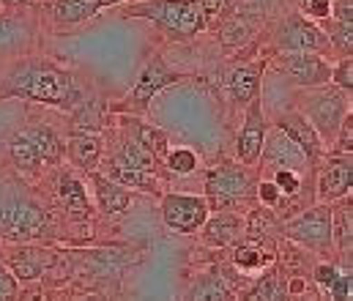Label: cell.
<instances>
[{
    "label": "cell",
    "mask_w": 353,
    "mask_h": 301,
    "mask_svg": "<svg viewBox=\"0 0 353 301\" xmlns=\"http://www.w3.org/2000/svg\"><path fill=\"white\" fill-rule=\"evenodd\" d=\"M96 91L88 88V80L47 55H19L11 58L0 74V101L25 99L61 112H72Z\"/></svg>",
    "instance_id": "obj_1"
},
{
    "label": "cell",
    "mask_w": 353,
    "mask_h": 301,
    "mask_svg": "<svg viewBox=\"0 0 353 301\" xmlns=\"http://www.w3.org/2000/svg\"><path fill=\"white\" fill-rule=\"evenodd\" d=\"M58 222L47 203L39 200L14 176H0V241L6 244H30V241H55Z\"/></svg>",
    "instance_id": "obj_2"
},
{
    "label": "cell",
    "mask_w": 353,
    "mask_h": 301,
    "mask_svg": "<svg viewBox=\"0 0 353 301\" xmlns=\"http://www.w3.org/2000/svg\"><path fill=\"white\" fill-rule=\"evenodd\" d=\"M126 19H145L173 41H192L208 30L205 11L197 0H134L118 6Z\"/></svg>",
    "instance_id": "obj_3"
},
{
    "label": "cell",
    "mask_w": 353,
    "mask_h": 301,
    "mask_svg": "<svg viewBox=\"0 0 353 301\" xmlns=\"http://www.w3.org/2000/svg\"><path fill=\"white\" fill-rule=\"evenodd\" d=\"M293 110H299L321 134L323 145H332L340 123L351 112V94L334 88L332 83L315 88H296Z\"/></svg>",
    "instance_id": "obj_4"
},
{
    "label": "cell",
    "mask_w": 353,
    "mask_h": 301,
    "mask_svg": "<svg viewBox=\"0 0 353 301\" xmlns=\"http://www.w3.org/2000/svg\"><path fill=\"white\" fill-rule=\"evenodd\" d=\"M263 41L271 52H315L332 61V47L326 33L318 28V22H310L307 17H301L296 8L279 14L274 22H265Z\"/></svg>",
    "instance_id": "obj_5"
},
{
    "label": "cell",
    "mask_w": 353,
    "mask_h": 301,
    "mask_svg": "<svg viewBox=\"0 0 353 301\" xmlns=\"http://www.w3.org/2000/svg\"><path fill=\"white\" fill-rule=\"evenodd\" d=\"M183 80H189V74L173 69V66L165 61V55H162L159 50H154V52L143 61V66H140V72H137V77H134L132 91L118 101V104H112L110 112H112V115H143V112L148 110V104L157 99L165 88H173V85L183 83Z\"/></svg>",
    "instance_id": "obj_6"
},
{
    "label": "cell",
    "mask_w": 353,
    "mask_h": 301,
    "mask_svg": "<svg viewBox=\"0 0 353 301\" xmlns=\"http://www.w3.org/2000/svg\"><path fill=\"white\" fill-rule=\"evenodd\" d=\"M41 33V8L0 6V61H11L36 50Z\"/></svg>",
    "instance_id": "obj_7"
},
{
    "label": "cell",
    "mask_w": 353,
    "mask_h": 301,
    "mask_svg": "<svg viewBox=\"0 0 353 301\" xmlns=\"http://www.w3.org/2000/svg\"><path fill=\"white\" fill-rule=\"evenodd\" d=\"M258 178L239 165H219L205 173V203L214 211H233L239 203L255 198Z\"/></svg>",
    "instance_id": "obj_8"
},
{
    "label": "cell",
    "mask_w": 353,
    "mask_h": 301,
    "mask_svg": "<svg viewBox=\"0 0 353 301\" xmlns=\"http://www.w3.org/2000/svg\"><path fill=\"white\" fill-rule=\"evenodd\" d=\"M279 236H285L288 241H293L310 252H318V255L332 252L334 249V244H332V205L318 203V205L299 211L285 225H279Z\"/></svg>",
    "instance_id": "obj_9"
},
{
    "label": "cell",
    "mask_w": 353,
    "mask_h": 301,
    "mask_svg": "<svg viewBox=\"0 0 353 301\" xmlns=\"http://www.w3.org/2000/svg\"><path fill=\"white\" fill-rule=\"evenodd\" d=\"M332 61L315 52H271L265 58V69L282 74L296 88H315L332 80Z\"/></svg>",
    "instance_id": "obj_10"
},
{
    "label": "cell",
    "mask_w": 353,
    "mask_h": 301,
    "mask_svg": "<svg viewBox=\"0 0 353 301\" xmlns=\"http://www.w3.org/2000/svg\"><path fill=\"white\" fill-rule=\"evenodd\" d=\"M263 74H265V58H261V61H239L236 58V63L219 69L216 85L230 99V104L247 107L250 101L261 99Z\"/></svg>",
    "instance_id": "obj_11"
},
{
    "label": "cell",
    "mask_w": 353,
    "mask_h": 301,
    "mask_svg": "<svg viewBox=\"0 0 353 301\" xmlns=\"http://www.w3.org/2000/svg\"><path fill=\"white\" fill-rule=\"evenodd\" d=\"M134 0H47V22L55 33H74L90 25L104 8H118Z\"/></svg>",
    "instance_id": "obj_12"
},
{
    "label": "cell",
    "mask_w": 353,
    "mask_h": 301,
    "mask_svg": "<svg viewBox=\"0 0 353 301\" xmlns=\"http://www.w3.org/2000/svg\"><path fill=\"white\" fill-rule=\"evenodd\" d=\"M208 203L200 195H192V192H170L165 195L162 200V219L165 225L173 230V233H181V236H194L203 222L208 219Z\"/></svg>",
    "instance_id": "obj_13"
},
{
    "label": "cell",
    "mask_w": 353,
    "mask_h": 301,
    "mask_svg": "<svg viewBox=\"0 0 353 301\" xmlns=\"http://www.w3.org/2000/svg\"><path fill=\"white\" fill-rule=\"evenodd\" d=\"M261 167L265 170H296V173H312L315 170V162L293 143L288 140L276 126L268 123V132H265L263 140V151H261Z\"/></svg>",
    "instance_id": "obj_14"
},
{
    "label": "cell",
    "mask_w": 353,
    "mask_h": 301,
    "mask_svg": "<svg viewBox=\"0 0 353 301\" xmlns=\"http://www.w3.org/2000/svg\"><path fill=\"white\" fill-rule=\"evenodd\" d=\"M353 189V159L351 154H323L321 167L315 170V198L334 203Z\"/></svg>",
    "instance_id": "obj_15"
},
{
    "label": "cell",
    "mask_w": 353,
    "mask_h": 301,
    "mask_svg": "<svg viewBox=\"0 0 353 301\" xmlns=\"http://www.w3.org/2000/svg\"><path fill=\"white\" fill-rule=\"evenodd\" d=\"M265 132H268V118L263 112V101H250L247 110H244V123H241L239 137H236V159L244 167H255L258 165L261 151H263Z\"/></svg>",
    "instance_id": "obj_16"
},
{
    "label": "cell",
    "mask_w": 353,
    "mask_h": 301,
    "mask_svg": "<svg viewBox=\"0 0 353 301\" xmlns=\"http://www.w3.org/2000/svg\"><path fill=\"white\" fill-rule=\"evenodd\" d=\"M55 263V255L47 247L36 244H11L6 249V269L17 282H33L39 280L50 266Z\"/></svg>",
    "instance_id": "obj_17"
},
{
    "label": "cell",
    "mask_w": 353,
    "mask_h": 301,
    "mask_svg": "<svg viewBox=\"0 0 353 301\" xmlns=\"http://www.w3.org/2000/svg\"><path fill=\"white\" fill-rule=\"evenodd\" d=\"M274 126L288 137V140H293L315 165L323 159V154H326V145H323V140H321V134L315 132V126L299 112V110H285V112H279L276 115V121H274Z\"/></svg>",
    "instance_id": "obj_18"
},
{
    "label": "cell",
    "mask_w": 353,
    "mask_h": 301,
    "mask_svg": "<svg viewBox=\"0 0 353 301\" xmlns=\"http://www.w3.org/2000/svg\"><path fill=\"white\" fill-rule=\"evenodd\" d=\"M55 198L58 205L63 208V214L72 222H85L90 216V198L85 184L77 178V173L72 170H61L55 176Z\"/></svg>",
    "instance_id": "obj_19"
},
{
    "label": "cell",
    "mask_w": 353,
    "mask_h": 301,
    "mask_svg": "<svg viewBox=\"0 0 353 301\" xmlns=\"http://www.w3.org/2000/svg\"><path fill=\"white\" fill-rule=\"evenodd\" d=\"M19 132L30 140V145L36 148V154L41 156V162L47 167H58L63 162L66 148H63V140H61V134H58V129L52 123H47V121H28Z\"/></svg>",
    "instance_id": "obj_20"
},
{
    "label": "cell",
    "mask_w": 353,
    "mask_h": 301,
    "mask_svg": "<svg viewBox=\"0 0 353 301\" xmlns=\"http://www.w3.org/2000/svg\"><path fill=\"white\" fill-rule=\"evenodd\" d=\"M115 121H118V129H123L129 137H134L148 154H154L157 159L168 156V151H170L168 132H162L159 126L145 123L140 115H115Z\"/></svg>",
    "instance_id": "obj_21"
},
{
    "label": "cell",
    "mask_w": 353,
    "mask_h": 301,
    "mask_svg": "<svg viewBox=\"0 0 353 301\" xmlns=\"http://www.w3.org/2000/svg\"><path fill=\"white\" fill-rule=\"evenodd\" d=\"M197 233H203V241L211 247H236L244 233V219L233 211H216L203 222Z\"/></svg>",
    "instance_id": "obj_22"
},
{
    "label": "cell",
    "mask_w": 353,
    "mask_h": 301,
    "mask_svg": "<svg viewBox=\"0 0 353 301\" xmlns=\"http://www.w3.org/2000/svg\"><path fill=\"white\" fill-rule=\"evenodd\" d=\"M88 178H90V184H93V198H96V205L101 208V214L118 216V214H126V211L132 208V200H134L132 189H126V187L110 181V178L101 176L99 170L88 173Z\"/></svg>",
    "instance_id": "obj_23"
},
{
    "label": "cell",
    "mask_w": 353,
    "mask_h": 301,
    "mask_svg": "<svg viewBox=\"0 0 353 301\" xmlns=\"http://www.w3.org/2000/svg\"><path fill=\"white\" fill-rule=\"evenodd\" d=\"M104 159H112L118 165H126V167H134V170H148V173H157V156L148 154L134 137H129L123 129H118L115 140L110 143V154Z\"/></svg>",
    "instance_id": "obj_24"
},
{
    "label": "cell",
    "mask_w": 353,
    "mask_h": 301,
    "mask_svg": "<svg viewBox=\"0 0 353 301\" xmlns=\"http://www.w3.org/2000/svg\"><path fill=\"white\" fill-rule=\"evenodd\" d=\"M63 148H66V159L74 167L93 173L104 156V137L101 134H69Z\"/></svg>",
    "instance_id": "obj_25"
},
{
    "label": "cell",
    "mask_w": 353,
    "mask_h": 301,
    "mask_svg": "<svg viewBox=\"0 0 353 301\" xmlns=\"http://www.w3.org/2000/svg\"><path fill=\"white\" fill-rule=\"evenodd\" d=\"M99 165L104 167V173H101V176H107L110 181H115V184H121V187H126V189H143V192H154V195H159V192H162V184H159L157 173L134 170V167L118 165V162L104 159V156H101V162H99Z\"/></svg>",
    "instance_id": "obj_26"
},
{
    "label": "cell",
    "mask_w": 353,
    "mask_h": 301,
    "mask_svg": "<svg viewBox=\"0 0 353 301\" xmlns=\"http://www.w3.org/2000/svg\"><path fill=\"white\" fill-rule=\"evenodd\" d=\"M104 112H110V107L93 94L90 99H85L80 107L69 112L66 134H99L104 129Z\"/></svg>",
    "instance_id": "obj_27"
},
{
    "label": "cell",
    "mask_w": 353,
    "mask_h": 301,
    "mask_svg": "<svg viewBox=\"0 0 353 301\" xmlns=\"http://www.w3.org/2000/svg\"><path fill=\"white\" fill-rule=\"evenodd\" d=\"M6 154H8V162L14 165L17 173H25V176H41L47 170V165L41 162V156L36 154V148L30 145V140L17 129L8 143H6Z\"/></svg>",
    "instance_id": "obj_28"
},
{
    "label": "cell",
    "mask_w": 353,
    "mask_h": 301,
    "mask_svg": "<svg viewBox=\"0 0 353 301\" xmlns=\"http://www.w3.org/2000/svg\"><path fill=\"white\" fill-rule=\"evenodd\" d=\"M183 301H239V293H233L228 288V282L219 277V271L211 269V271H203L192 280Z\"/></svg>",
    "instance_id": "obj_29"
},
{
    "label": "cell",
    "mask_w": 353,
    "mask_h": 301,
    "mask_svg": "<svg viewBox=\"0 0 353 301\" xmlns=\"http://www.w3.org/2000/svg\"><path fill=\"white\" fill-rule=\"evenodd\" d=\"M353 208L351 195L334 200L332 205V244L337 247V252L345 258H351V241H353Z\"/></svg>",
    "instance_id": "obj_30"
},
{
    "label": "cell",
    "mask_w": 353,
    "mask_h": 301,
    "mask_svg": "<svg viewBox=\"0 0 353 301\" xmlns=\"http://www.w3.org/2000/svg\"><path fill=\"white\" fill-rule=\"evenodd\" d=\"M274 263V255L261 249L258 244H236V249L230 252V266L241 274H258V271H265L268 266Z\"/></svg>",
    "instance_id": "obj_31"
},
{
    "label": "cell",
    "mask_w": 353,
    "mask_h": 301,
    "mask_svg": "<svg viewBox=\"0 0 353 301\" xmlns=\"http://www.w3.org/2000/svg\"><path fill=\"white\" fill-rule=\"evenodd\" d=\"M318 28L326 33L329 47H332V58H353V25L340 22L334 17H326L318 22Z\"/></svg>",
    "instance_id": "obj_32"
},
{
    "label": "cell",
    "mask_w": 353,
    "mask_h": 301,
    "mask_svg": "<svg viewBox=\"0 0 353 301\" xmlns=\"http://www.w3.org/2000/svg\"><path fill=\"white\" fill-rule=\"evenodd\" d=\"M165 165H168V170H170V173H176V176L183 178V176H192V173L200 167V156H197V151H194V148L181 145V148H170V151H168Z\"/></svg>",
    "instance_id": "obj_33"
},
{
    "label": "cell",
    "mask_w": 353,
    "mask_h": 301,
    "mask_svg": "<svg viewBox=\"0 0 353 301\" xmlns=\"http://www.w3.org/2000/svg\"><path fill=\"white\" fill-rule=\"evenodd\" d=\"M334 88L351 94L353 88V58H340L334 66H332V80H329Z\"/></svg>",
    "instance_id": "obj_34"
},
{
    "label": "cell",
    "mask_w": 353,
    "mask_h": 301,
    "mask_svg": "<svg viewBox=\"0 0 353 301\" xmlns=\"http://www.w3.org/2000/svg\"><path fill=\"white\" fill-rule=\"evenodd\" d=\"M296 11L301 17H307L310 22H321V19L332 17V0H299Z\"/></svg>",
    "instance_id": "obj_35"
},
{
    "label": "cell",
    "mask_w": 353,
    "mask_h": 301,
    "mask_svg": "<svg viewBox=\"0 0 353 301\" xmlns=\"http://www.w3.org/2000/svg\"><path fill=\"white\" fill-rule=\"evenodd\" d=\"M329 296H332V301H351V296H353V274H351V263H348L345 269H340V274H337V280H334V285L329 288Z\"/></svg>",
    "instance_id": "obj_36"
},
{
    "label": "cell",
    "mask_w": 353,
    "mask_h": 301,
    "mask_svg": "<svg viewBox=\"0 0 353 301\" xmlns=\"http://www.w3.org/2000/svg\"><path fill=\"white\" fill-rule=\"evenodd\" d=\"M353 151V115L348 112L345 121L337 129V137L332 143V154H351Z\"/></svg>",
    "instance_id": "obj_37"
},
{
    "label": "cell",
    "mask_w": 353,
    "mask_h": 301,
    "mask_svg": "<svg viewBox=\"0 0 353 301\" xmlns=\"http://www.w3.org/2000/svg\"><path fill=\"white\" fill-rule=\"evenodd\" d=\"M340 269L343 266H337V263H318L315 266V271H312V277H315V285L321 288V291H329L332 285H334V280H337V274H340Z\"/></svg>",
    "instance_id": "obj_38"
},
{
    "label": "cell",
    "mask_w": 353,
    "mask_h": 301,
    "mask_svg": "<svg viewBox=\"0 0 353 301\" xmlns=\"http://www.w3.org/2000/svg\"><path fill=\"white\" fill-rule=\"evenodd\" d=\"M17 293H19V282L11 277L6 266H0V301H17Z\"/></svg>",
    "instance_id": "obj_39"
},
{
    "label": "cell",
    "mask_w": 353,
    "mask_h": 301,
    "mask_svg": "<svg viewBox=\"0 0 353 301\" xmlns=\"http://www.w3.org/2000/svg\"><path fill=\"white\" fill-rule=\"evenodd\" d=\"M332 17L353 25V0H332Z\"/></svg>",
    "instance_id": "obj_40"
},
{
    "label": "cell",
    "mask_w": 353,
    "mask_h": 301,
    "mask_svg": "<svg viewBox=\"0 0 353 301\" xmlns=\"http://www.w3.org/2000/svg\"><path fill=\"white\" fill-rule=\"evenodd\" d=\"M0 6H6V8H19V6H36V8H39V0H0Z\"/></svg>",
    "instance_id": "obj_41"
},
{
    "label": "cell",
    "mask_w": 353,
    "mask_h": 301,
    "mask_svg": "<svg viewBox=\"0 0 353 301\" xmlns=\"http://www.w3.org/2000/svg\"><path fill=\"white\" fill-rule=\"evenodd\" d=\"M290 301H318V299H315V296H310V293L304 291V293H299V296H290Z\"/></svg>",
    "instance_id": "obj_42"
}]
</instances>
